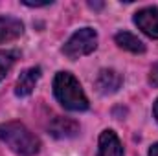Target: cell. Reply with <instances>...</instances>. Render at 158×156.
I'll return each mask as SVG.
<instances>
[{"label":"cell","mask_w":158,"mask_h":156,"mask_svg":"<svg viewBox=\"0 0 158 156\" xmlns=\"http://www.w3.org/2000/svg\"><path fill=\"white\" fill-rule=\"evenodd\" d=\"M0 142L17 156H35L40 149L39 138L20 121H6L0 125Z\"/></svg>","instance_id":"cell-1"},{"label":"cell","mask_w":158,"mask_h":156,"mask_svg":"<svg viewBox=\"0 0 158 156\" xmlns=\"http://www.w3.org/2000/svg\"><path fill=\"white\" fill-rule=\"evenodd\" d=\"M53 94L57 101L74 112H83L88 109V99L79 84V81L70 72H59L53 79Z\"/></svg>","instance_id":"cell-2"},{"label":"cell","mask_w":158,"mask_h":156,"mask_svg":"<svg viewBox=\"0 0 158 156\" xmlns=\"http://www.w3.org/2000/svg\"><path fill=\"white\" fill-rule=\"evenodd\" d=\"M96 48H98V33H96V30H92V28H81V30H77L70 39L64 42L63 53L68 59L76 61V59H81V57L92 53Z\"/></svg>","instance_id":"cell-3"},{"label":"cell","mask_w":158,"mask_h":156,"mask_svg":"<svg viewBox=\"0 0 158 156\" xmlns=\"http://www.w3.org/2000/svg\"><path fill=\"white\" fill-rule=\"evenodd\" d=\"M134 24L147 37L158 39V7H143L134 13Z\"/></svg>","instance_id":"cell-4"},{"label":"cell","mask_w":158,"mask_h":156,"mask_svg":"<svg viewBox=\"0 0 158 156\" xmlns=\"http://www.w3.org/2000/svg\"><path fill=\"white\" fill-rule=\"evenodd\" d=\"M48 130H50V134H52L53 138H57V140H68V138L77 136L79 123L76 119H70V117L57 116V117L52 119Z\"/></svg>","instance_id":"cell-5"},{"label":"cell","mask_w":158,"mask_h":156,"mask_svg":"<svg viewBox=\"0 0 158 156\" xmlns=\"http://www.w3.org/2000/svg\"><path fill=\"white\" fill-rule=\"evenodd\" d=\"M121 83H123V77L119 76L116 70L105 68V70H101V72L98 74V77H96V88H98L99 94L109 96V94H116V92H118L119 86H121Z\"/></svg>","instance_id":"cell-6"},{"label":"cell","mask_w":158,"mask_h":156,"mask_svg":"<svg viewBox=\"0 0 158 156\" xmlns=\"http://www.w3.org/2000/svg\"><path fill=\"white\" fill-rule=\"evenodd\" d=\"M98 156H123L121 142L114 130H103L99 134V147Z\"/></svg>","instance_id":"cell-7"},{"label":"cell","mask_w":158,"mask_h":156,"mask_svg":"<svg viewBox=\"0 0 158 156\" xmlns=\"http://www.w3.org/2000/svg\"><path fill=\"white\" fill-rule=\"evenodd\" d=\"M40 79V68L39 66H33V68H28L20 74V77L17 79V86H15V94L19 97H26L33 92L37 81Z\"/></svg>","instance_id":"cell-8"},{"label":"cell","mask_w":158,"mask_h":156,"mask_svg":"<svg viewBox=\"0 0 158 156\" xmlns=\"http://www.w3.org/2000/svg\"><path fill=\"white\" fill-rule=\"evenodd\" d=\"M24 33V24L15 17H0V44L11 42Z\"/></svg>","instance_id":"cell-9"},{"label":"cell","mask_w":158,"mask_h":156,"mask_svg":"<svg viewBox=\"0 0 158 156\" xmlns=\"http://www.w3.org/2000/svg\"><path fill=\"white\" fill-rule=\"evenodd\" d=\"M114 40H116V44H118L119 48H123V50H127L131 53H143L145 51V44L138 39L136 35H132L129 31H119V33H116Z\"/></svg>","instance_id":"cell-10"},{"label":"cell","mask_w":158,"mask_h":156,"mask_svg":"<svg viewBox=\"0 0 158 156\" xmlns=\"http://www.w3.org/2000/svg\"><path fill=\"white\" fill-rule=\"evenodd\" d=\"M17 57H19L17 50H0V81L9 74V70L17 63Z\"/></svg>","instance_id":"cell-11"},{"label":"cell","mask_w":158,"mask_h":156,"mask_svg":"<svg viewBox=\"0 0 158 156\" xmlns=\"http://www.w3.org/2000/svg\"><path fill=\"white\" fill-rule=\"evenodd\" d=\"M149 83L158 88V63H155L151 66V70H149Z\"/></svg>","instance_id":"cell-12"},{"label":"cell","mask_w":158,"mask_h":156,"mask_svg":"<svg viewBox=\"0 0 158 156\" xmlns=\"http://www.w3.org/2000/svg\"><path fill=\"white\" fill-rule=\"evenodd\" d=\"M149 156H158V143H155V145L149 149Z\"/></svg>","instance_id":"cell-13"},{"label":"cell","mask_w":158,"mask_h":156,"mask_svg":"<svg viewBox=\"0 0 158 156\" xmlns=\"http://www.w3.org/2000/svg\"><path fill=\"white\" fill-rule=\"evenodd\" d=\"M153 114H155V119H156V123H158V99L155 101V107H153Z\"/></svg>","instance_id":"cell-14"}]
</instances>
